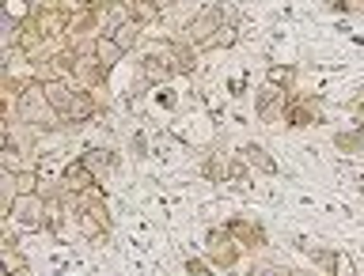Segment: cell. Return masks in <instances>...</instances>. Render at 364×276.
Returning a JSON list of instances; mask_svg holds the SVG:
<instances>
[{
    "label": "cell",
    "instance_id": "cell-7",
    "mask_svg": "<svg viewBox=\"0 0 364 276\" xmlns=\"http://www.w3.org/2000/svg\"><path fill=\"white\" fill-rule=\"evenodd\" d=\"M57 182H61V193H65V197H80L84 189L95 186V175H91V170L76 159V163H65V170L57 175Z\"/></svg>",
    "mask_w": 364,
    "mask_h": 276
},
{
    "label": "cell",
    "instance_id": "cell-19",
    "mask_svg": "<svg viewBox=\"0 0 364 276\" xmlns=\"http://www.w3.org/2000/svg\"><path fill=\"white\" fill-rule=\"evenodd\" d=\"M360 144H364V133L360 129H349V133H338L334 136V148H338V152H346V155L360 152Z\"/></svg>",
    "mask_w": 364,
    "mask_h": 276
},
{
    "label": "cell",
    "instance_id": "cell-25",
    "mask_svg": "<svg viewBox=\"0 0 364 276\" xmlns=\"http://www.w3.org/2000/svg\"><path fill=\"white\" fill-rule=\"evenodd\" d=\"M133 155H141V159L148 155V144H144V136H141V133L133 136Z\"/></svg>",
    "mask_w": 364,
    "mask_h": 276
},
{
    "label": "cell",
    "instance_id": "cell-5",
    "mask_svg": "<svg viewBox=\"0 0 364 276\" xmlns=\"http://www.w3.org/2000/svg\"><path fill=\"white\" fill-rule=\"evenodd\" d=\"M318 121H323V99H315V95H296V99H289L284 125H292V129H307V125H318Z\"/></svg>",
    "mask_w": 364,
    "mask_h": 276
},
{
    "label": "cell",
    "instance_id": "cell-29",
    "mask_svg": "<svg viewBox=\"0 0 364 276\" xmlns=\"http://www.w3.org/2000/svg\"><path fill=\"white\" fill-rule=\"evenodd\" d=\"M292 276H311V272H296V269H292Z\"/></svg>",
    "mask_w": 364,
    "mask_h": 276
},
{
    "label": "cell",
    "instance_id": "cell-26",
    "mask_svg": "<svg viewBox=\"0 0 364 276\" xmlns=\"http://www.w3.org/2000/svg\"><path fill=\"white\" fill-rule=\"evenodd\" d=\"M228 91H232V95H243V79H228Z\"/></svg>",
    "mask_w": 364,
    "mask_h": 276
},
{
    "label": "cell",
    "instance_id": "cell-14",
    "mask_svg": "<svg viewBox=\"0 0 364 276\" xmlns=\"http://www.w3.org/2000/svg\"><path fill=\"white\" fill-rule=\"evenodd\" d=\"M307 254H311L315 269L323 276H338V269H341V254H338V250H307Z\"/></svg>",
    "mask_w": 364,
    "mask_h": 276
},
{
    "label": "cell",
    "instance_id": "cell-15",
    "mask_svg": "<svg viewBox=\"0 0 364 276\" xmlns=\"http://www.w3.org/2000/svg\"><path fill=\"white\" fill-rule=\"evenodd\" d=\"M141 31H144V27H141V23H136V19H125V23H122V27H118V31H114V34H110V38H114V42H118V45H122V50H125V53H129V50H133V45H136V42H141Z\"/></svg>",
    "mask_w": 364,
    "mask_h": 276
},
{
    "label": "cell",
    "instance_id": "cell-30",
    "mask_svg": "<svg viewBox=\"0 0 364 276\" xmlns=\"http://www.w3.org/2000/svg\"><path fill=\"white\" fill-rule=\"evenodd\" d=\"M360 189H364V178H360Z\"/></svg>",
    "mask_w": 364,
    "mask_h": 276
},
{
    "label": "cell",
    "instance_id": "cell-6",
    "mask_svg": "<svg viewBox=\"0 0 364 276\" xmlns=\"http://www.w3.org/2000/svg\"><path fill=\"white\" fill-rule=\"evenodd\" d=\"M42 216H46V197H19L16 204H11V212H8V223H27L34 227V231H42Z\"/></svg>",
    "mask_w": 364,
    "mask_h": 276
},
{
    "label": "cell",
    "instance_id": "cell-18",
    "mask_svg": "<svg viewBox=\"0 0 364 276\" xmlns=\"http://www.w3.org/2000/svg\"><path fill=\"white\" fill-rule=\"evenodd\" d=\"M247 276H292L289 265H277V261H266V258H255L250 261V269Z\"/></svg>",
    "mask_w": 364,
    "mask_h": 276
},
{
    "label": "cell",
    "instance_id": "cell-13",
    "mask_svg": "<svg viewBox=\"0 0 364 276\" xmlns=\"http://www.w3.org/2000/svg\"><path fill=\"white\" fill-rule=\"evenodd\" d=\"M0 265H4V276L31 269V265H27V254H23V250L11 243V238H4V246H0Z\"/></svg>",
    "mask_w": 364,
    "mask_h": 276
},
{
    "label": "cell",
    "instance_id": "cell-10",
    "mask_svg": "<svg viewBox=\"0 0 364 276\" xmlns=\"http://www.w3.org/2000/svg\"><path fill=\"white\" fill-rule=\"evenodd\" d=\"M46 87V99H50V106L57 114H65L68 106H73V99H76V87L68 84V79H50V84H42Z\"/></svg>",
    "mask_w": 364,
    "mask_h": 276
},
{
    "label": "cell",
    "instance_id": "cell-27",
    "mask_svg": "<svg viewBox=\"0 0 364 276\" xmlns=\"http://www.w3.org/2000/svg\"><path fill=\"white\" fill-rule=\"evenodd\" d=\"M175 4H178V0H156V8H159V11H171Z\"/></svg>",
    "mask_w": 364,
    "mask_h": 276
},
{
    "label": "cell",
    "instance_id": "cell-8",
    "mask_svg": "<svg viewBox=\"0 0 364 276\" xmlns=\"http://www.w3.org/2000/svg\"><path fill=\"white\" fill-rule=\"evenodd\" d=\"M80 163H84L91 175H95V182L102 186V182L110 178V170L118 167V155H114L110 148H84V152H80Z\"/></svg>",
    "mask_w": 364,
    "mask_h": 276
},
{
    "label": "cell",
    "instance_id": "cell-16",
    "mask_svg": "<svg viewBox=\"0 0 364 276\" xmlns=\"http://www.w3.org/2000/svg\"><path fill=\"white\" fill-rule=\"evenodd\" d=\"M129 16L141 23V27H148V23H159L164 11L156 8V0H129Z\"/></svg>",
    "mask_w": 364,
    "mask_h": 276
},
{
    "label": "cell",
    "instance_id": "cell-4",
    "mask_svg": "<svg viewBox=\"0 0 364 276\" xmlns=\"http://www.w3.org/2000/svg\"><path fill=\"white\" fill-rule=\"evenodd\" d=\"M216 27H220V19H216V11H213V4H209V8H201L193 19H186V27H182L178 38H186L190 45H198V50H209Z\"/></svg>",
    "mask_w": 364,
    "mask_h": 276
},
{
    "label": "cell",
    "instance_id": "cell-12",
    "mask_svg": "<svg viewBox=\"0 0 364 276\" xmlns=\"http://www.w3.org/2000/svg\"><path fill=\"white\" fill-rule=\"evenodd\" d=\"M95 57H99V65L107 68V72H114V68L125 61V50H122L114 38H99V42H95Z\"/></svg>",
    "mask_w": 364,
    "mask_h": 276
},
{
    "label": "cell",
    "instance_id": "cell-24",
    "mask_svg": "<svg viewBox=\"0 0 364 276\" xmlns=\"http://www.w3.org/2000/svg\"><path fill=\"white\" fill-rule=\"evenodd\" d=\"M247 163H243V159H235V163H232V182H239V186H243V182H250V175H247Z\"/></svg>",
    "mask_w": 364,
    "mask_h": 276
},
{
    "label": "cell",
    "instance_id": "cell-1",
    "mask_svg": "<svg viewBox=\"0 0 364 276\" xmlns=\"http://www.w3.org/2000/svg\"><path fill=\"white\" fill-rule=\"evenodd\" d=\"M205 254H209V261H213L220 272H232L239 261H243L247 250L235 243V235L228 231V227H213V231L205 235Z\"/></svg>",
    "mask_w": 364,
    "mask_h": 276
},
{
    "label": "cell",
    "instance_id": "cell-3",
    "mask_svg": "<svg viewBox=\"0 0 364 276\" xmlns=\"http://www.w3.org/2000/svg\"><path fill=\"white\" fill-rule=\"evenodd\" d=\"M228 231L235 235V243L247 250V254H262V250L269 246V235L262 231V223H255V220H247V216H232V220L224 223Z\"/></svg>",
    "mask_w": 364,
    "mask_h": 276
},
{
    "label": "cell",
    "instance_id": "cell-28",
    "mask_svg": "<svg viewBox=\"0 0 364 276\" xmlns=\"http://www.w3.org/2000/svg\"><path fill=\"white\" fill-rule=\"evenodd\" d=\"M11 276H34V272H31V269H23V272H11Z\"/></svg>",
    "mask_w": 364,
    "mask_h": 276
},
{
    "label": "cell",
    "instance_id": "cell-11",
    "mask_svg": "<svg viewBox=\"0 0 364 276\" xmlns=\"http://www.w3.org/2000/svg\"><path fill=\"white\" fill-rule=\"evenodd\" d=\"M201 178L205 182H232V163H228L220 152H209L201 163Z\"/></svg>",
    "mask_w": 364,
    "mask_h": 276
},
{
    "label": "cell",
    "instance_id": "cell-21",
    "mask_svg": "<svg viewBox=\"0 0 364 276\" xmlns=\"http://www.w3.org/2000/svg\"><path fill=\"white\" fill-rule=\"evenodd\" d=\"M292 79H296V68H289V65H273L266 72V84H277V87H289Z\"/></svg>",
    "mask_w": 364,
    "mask_h": 276
},
{
    "label": "cell",
    "instance_id": "cell-17",
    "mask_svg": "<svg viewBox=\"0 0 364 276\" xmlns=\"http://www.w3.org/2000/svg\"><path fill=\"white\" fill-rule=\"evenodd\" d=\"M235 42H239V27L235 23H220L213 34V42H209V50H232Z\"/></svg>",
    "mask_w": 364,
    "mask_h": 276
},
{
    "label": "cell",
    "instance_id": "cell-9",
    "mask_svg": "<svg viewBox=\"0 0 364 276\" xmlns=\"http://www.w3.org/2000/svg\"><path fill=\"white\" fill-rule=\"evenodd\" d=\"M239 159H243L250 170H258V175H277V159H273L262 144H255V140H247L243 148H239Z\"/></svg>",
    "mask_w": 364,
    "mask_h": 276
},
{
    "label": "cell",
    "instance_id": "cell-23",
    "mask_svg": "<svg viewBox=\"0 0 364 276\" xmlns=\"http://www.w3.org/2000/svg\"><path fill=\"white\" fill-rule=\"evenodd\" d=\"M334 8L346 16H364V0H334Z\"/></svg>",
    "mask_w": 364,
    "mask_h": 276
},
{
    "label": "cell",
    "instance_id": "cell-22",
    "mask_svg": "<svg viewBox=\"0 0 364 276\" xmlns=\"http://www.w3.org/2000/svg\"><path fill=\"white\" fill-rule=\"evenodd\" d=\"M220 269L213 265L209 258H186V276H216Z\"/></svg>",
    "mask_w": 364,
    "mask_h": 276
},
{
    "label": "cell",
    "instance_id": "cell-2",
    "mask_svg": "<svg viewBox=\"0 0 364 276\" xmlns=\"http://www.w3.org/2000/svg\"><path fill=\"white\" fill-rule=\"evenodd\" d=\"M289 87H277V84H262L258 87V99H255V110H258V121L262 125H277L284 121V110H289Z\"/></svg>",
    "mask_w": 364,
    "mask_h": 276
},
{
    "label": "cell",
    "instance_id": "cell-20",
    "mask_svg": "<svg viewBox=\"0 0 364 276\" xmlns=\"http://www.w3.org/2000/svg\"><path fill=\"white\" fill-rule=\"evenodd\" d=\"M213 11H216V19H220V23H235V27H239V19H243V11H239L235 0H216Z\"/></svg>",
    "mask_w": 364,
    "mask_h": 276
}]
</instances>
